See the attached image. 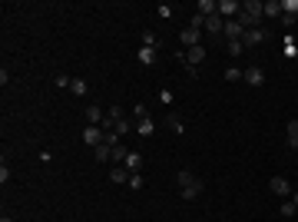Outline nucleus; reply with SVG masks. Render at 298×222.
<instances>
[{"mask_svg": "<svg viewBox=\"0 0 298 222\" xmlns=\"http://www.w3.org/2000/svg\"><path fill=\"white\" fill-rule=\"evenodd\" d=\"M70 93H73V96H83V93H86V83H83V80L76 76L73 83H70Z\"/></svg>", "mask_w": 298, "mask_h": 222, "instance_id": "25", "label": "nucleus"}, {"mask_svg": "<svg viewBox=\"0 0 298 222\" xmlns=\"http://www.w3.org/2000/svg\"><path fill=\"white\" fill-rule=\"evenodd\" d=\"M126 156H130V149L123 146V143H116V146H113V163H126Z\"/></svg>", "mask_w": 298, "mask_h": 222, "instance_id": "22", "label": "nucleus"}, {"mask_svg": "<svg viewBox=\"0 0 298 222\" xmlns=\"http://www.w3.org/2000/svg\"><path fill=\"white\" fill-rule=\"evenodd\" d=\"M130 176H132V172L126 166H113L110 169V179H113V183H130Z\"/></svg>", "mask_w": 298, "mask_h": 222, "instance_id": "17", "label": "nucleus"}, {"mask_svg": "<svg viewBox=\"0 0 298 222\" xmlns=\"http://www.w3.org/2000/svg\"><path fill=\"white\" fill-rule=\"evenodd\" d=\"M130 186H132V189H143V176H139V172H132V176H130Z\"/></svg>", "mask_w": 298, "mask_h": 222, "instance_id": "31", "label": "nucleus"}, {"mask_svg": "<svg viewBox=\"0 0 298 222\" xmlns=\"http://www.w3.org/2000/svg\"><path fill=\"white\" fill-rule=\"evenodd\" d=\"M242 14V3L239 0H219V17L222 20H235Z\"/></svg>", "mask_w": 298, "mask_h": 222, "instance_id": "3", "label": "nucleus"}, {"mask_svg": "<svg viewBox=\"0 0 298 222\" xmlns=\"http://www.w3.org/2000/svg\"><path fill=\"white\" fill-rule=\"evenodd\" d=\"M132 116H139V120H149V106H146V103H136Z\"/></svg>", "mask_w": 298, "mask_h": 222, "instance_id": "30", "label": "nucleus"}, {"mask_svg": "<svg viewBox=\"0 0 298 222\" xmlns=\"http://www.w3.org/2000/svg\"><path fill=\"white\" fill-rule=\"evenodd\" d=\"M70 83H73V80H70V76H63V73L56 76V86H60V90H63V86H70Z\"/></svg>", "mask_w": 298, "mask_h": 222, "instance_id": "32", "label": "nucleus"}, {"mask_svg": "<svg viewBox=\"0 0 298 222\" xmlns=\"http://www.w3.org/2000/svg\"><path fill=\"white\" fill-rule=\"evenodd\" d=\"M0 222H14V219H7V216H3V219H0Z\"/></svg>", "mask_w": 298, "mask_h": 222, "instance_id": "35", "label": "nucleus"}, {"mask_svg": "<svg viewBox=\"0 0 298 222\" xmlns=\"http://www.w3.org/2000/svg\"><path fill=\"white\" fill-rule=\"evenodd\" d=\"M156 14H159V20H169V17H172V7H169V3H159Z\"/></svg>", "mask_w": 298, "mask_h": 222, "instance_id": "29", "label": "nucleus"}, {"mask_svg": "<svg viewBox=\"0 0 298 222\" xmlns=\"http://www.w3.org/2000/svg\"><path fill=\"white\" fill-rule=\"evenodd\" d=\"M222 37H229V40H242V37H245V27L239 23V20H225Z\"/></svg>", "mask_w": 298, "mask_h": 222, "instance_id": "8", "label": "nucleus"}, {"mask_svg": "<svg viewBox=\"0 0 298 222\" xmlns=\"http://www.w3.org/2000/svg\"><path fill=\"white\" fill-rule=\"evenodd\" d=\"M179 43H182V50H192V47H199L202 37H199V30L196 27H186L182 34H179Z\"/></svg>", "mask_w": 298, "mask_h": 222, "instance_id": "4", "label": "nucleus"}, {"mask_svg": "<svg viewBox=\"0 0 298 222\" xmlns=\"http://www.w3.org/2000/svg\"><path fill=\"white\" fill-rule=\"evenodd\" d=\"M265 37H268V30H265V27H252V30H245L242 47H259V43H262Z\"/></svg>", "mask_w": 298, "mask_h": 222, "instance_id": "5", "label": "nucleus"}, {"mask_svg": "<svg viewBox=\"0 0 298 222\" xmlns=\"http://www.w3.org/2000/svg\"><path fill=\"white\" fill-rule=\"evenodd\" d=\"M93 159H96V163H110V159H113V146L99 143V146L93 149Z\"/></svg>", "mask_w": 298, "mask_h": 222, "instance_id": "16", "label": "nucleus"}, {"mask_svg": "<svg viewBox=\"0 0 298 222\" xmlns=\"http://www.w3.org/2000/svg\"><path fill=\"white\" fill-rule=\"evenodd\" d=\"M136 130H139V136H152V133H156V123H152V116H149V120H139V123H136Z\"/></svg>", "mask_w": 298, "mask_h": 222, "instance_id": "18", "label": "nucleus"}, {"mask_svg": "<svg viewBox=\"0 0 298 222\" xmlns=\"http://www.w3.org/2000/svg\"><path fill=\"white\" fill-rule=\"evenodd\" d=\"M292 203H295V209H298V192H292Z\"/></svg>", "mask_w": 298, "mask_h": 222, "instance_id": "34", "label": "nucleus"}, {"mask_svg": "<svg viewBox=\"0 0 298 222\" xmlns=\"http://www.w3.org/2000/svg\"><path fill=\"white\" fill-rule=\"evenodd\" d=\"M196 14L212 17V14H219V3H215V0H199V3H196Z\"/></svg>", "mask_w": 298, "mask_h": 222, "instance_id": "13", "label": "nucleus"}, {"mask_svg": "<svg viewBox=\"0 0 298 222\" xmlns=\"http://www.w3.org/2000/svg\"><path fill=\"white\" fill-rule=\"evenodd\" d=\"M132 130V123L130 120H126V116H123V120H119V123H116V133H119V136H126V133Z\"/></svg>", "mask_w": 298, "mask_h": 222, "instance_id": "28", "label": "nucleus"}, {"mask_svg": "<svg viewBox=\"0 0 298 222\" xmlns=\"http://www.w3.org/2000/svg\"><path fill=\"white\" fill-rule=\"evenodd\" d=\"M205 30H209L212 37H219V34H222V30H225V20L219 17V14H212V17H205Z\"/></svg>", "mask_w": 298, "mask_h": 222, "instance_id": "10", "label": "nucleus"}, {"mask_svg": "<svg viewBox=\"0 0 298 222\" xmlns=\"http://www.w3.org/2000/svg\"><path fill=\"white\" fill-rule=\"evenodd\" d=\"M205 60V47L199 43V47H192V50H186V73L196 76V63H202Z\"/></svg>", "mask_w": 298, "mask_h": 222, "instance_id": "1", "label": "nucleus"}, {"mask_svg": "<svg viewBox=\"0 0 298 222\" xmlns=\"http://www.w3.org/2000/svg\"><path fill=\"white\" fill-rule=\"evenodd\" d=\"M166 123H169V130L176 133V136H182V133H186V123H182V116H179V113H166Z\"/></svg>", "mask_w": 298, "mask_h": 222, "instance_id": "11", "label": "nucleus"}, {"mask_svg": "<svg viewBox=\"0 0 298 222\" xmlns=\"http://www.w3.org/2000/svg\"><path fill=\"white\" fill-rule=\"evenodd\" d=\"M242 14L252 20L255 27H259V20L265 17V3H259V0H245V3H242Z\"/></svg>", "mask_w": 298, "mask_h": 222, "instance_id": "2", "label": "nucleus"}, {"mask_svg": "<svg viewBox=\"0 0 298 222\" xmlns=\"http://www.w3.org/2000/svg\"><path fill=\"white\" fill-rule=\"evenodd\" d=\"M245 83H248V86H262V83H265V70H262V67H248V70H245Z\"/></svg>", "mask_w": 298, "mask_h": 222, "instance_id": "9", "label": "nucleus"}, {"mask_svg": "<svg viewBox=\"0 0 298 222\" xmlns=\"http://www.w3.org/2000/svg\"><path fill=\"white\" fill-rule=\"evenodd\" d=\"M242 70H239V67H229V70H225V80H229V83H239V80H242Z\"/></svg>", "mask_w": 298, "mask_h": 222, "instance_id": "24", "label": "nucleus"}, {"mask_svg": "<svg viewBox=\"0 0 298 222\" xmlns=\"http://www.w3.org/2000/svg\"><path fill=\"white\" fill-rule=\"evenodd\" d=\"M103 139H106V133L99 130V126H86V130H83V143H86V146H99V143H103Z\"/></svg>", "mask_w": 298, "mask_h": 222, "instance_id": "6", "label": "nucleus"}, {"mask_svg": "<svg viewBox=\"0 0 298 222\" xmlns=\"http://www.w3.org/2000/svg\"><path fill=\"white\" fill-rule=\"evenodd\" d=\"M225 50H229V56H239V53H242V40H229Z\"/></svg>", "mask_w": 298, "mask_h": 222, "instance_id": "26", "label": "nucleus"}, {"mask_svg": "<svg viewBox=\"0 0 298 222\" xmlns=\"http://www.w3.org/2000/svg\"><path fill=\"white\" fill-rule=\"evenodd\" d=\"M139 63H143V67H152V63H156V50H149V47H139Z\"/></svg>", "mask_w": 298, "mask_h": 222, "instance_id": "20", "label": "nucleus"}, {"mask_svg": "<svg viewBox=\"0 0 298 222\" xmlns=\"http://www.w3.org/2000/svg\"><path fill=\"white\" fill-rule=\"evenodd\" d=\"M139 47H149V50H159V34H152V30H143V37H139Z\"/></svg>", "mask_w": 298, "mask_h": 222, "instance_id": "14", "label": "nucleus"}, {"mask_svg": "<svg viewBox=\"0 0 298 222\" xmlns=\"http://www.w3.org/2000/svg\"><path fill=\"white\" fill-rule=\"evenodd\" d=\"M268 189H272L275 196H292V183H288L285 176H272V183H268Z\"/></svg>", "mask_w": 298, "mask_h": 222, "instance_id": "7", "label": "nucleus"}, {"mask_svg": "<svg viewBox=\"0 0 298 222\" xmlns=\"http://www.w3.org/2000/svg\"><path fill=\"white\" fill-rule=\"evenodd\" d=\"M103 120H106V113L99 110V106H90V110H86V123H90V126H103Z\"/></svg>", "mask_w": 298, "mask_h": 222, "instance_id": "15", "label": "nucleus"}, {"mask_svg": "<svg viewBox=\"0 0 298 222\" xmlns=\"http://www.w3.org/2000/svg\"><path fill=\"white\" fill-rule=\"evenodd\" d=\"M281 216H285V219H292V216H295L298 209H295V203H292V199H288V203H281V209H279Z\"/></svg>", "mask_w": 298, "mask_h": 222, "instance_id": "27", "label": "nucleus"}, {"mask_svg": "<svg viewBox=\"0 0 298 222\" xmlns=\"http://www.w3.org/2000/svg\"><path fill=\"white\" fill-rule=\"evenodd\" d=\"M159 100H163V103L169 106V103H172V93H169V90H159Z\"/></svg>", "mask_w": 298, "mask_h": 222, "instance_id": "33", "label": "nucleus"}, {"mask_svg": "<svg viewBox=\"0 0 298 222\" xmlns=\"http://www.w3.org/2000/svg\"><path fill=\"white\" fill-rule=\"evenodd\" d=\"M288 146L298 149V120H292V123H288Z\"/></svg>", "mask_w": 298, "mask_h": 222, "instance_id": "23", "label": "nucleus"}, {"mask_svg": "<svg viewBox=\"0 0 298 222\" xmlns=\"http://www.w3.org/2000/svg\"><path fill=\"white\" fill-rule=\"evenodd\" d=\"M123 166L130 169V172H139V166H143V156H139V153H130V156H126V163H123Z\"/></svg>", "mask_w": 298, "mask_h": 222, "instance_id": "19", "label": "nucleus"}, {"mask_svg": "<svg viewBox=\"0 0 298 222\" xmlns=\"http://www.w3.org/2000/svg\"><path fill=\"white\" fill-rule=\"evenodd\" d=\"M176 183H179V189H189V186H196V183H202V179H196L189 169H179L176 172Z\"/></svg>", "mask_w": 298, "mask_h": 222, "instance_id": "12", "label": "nucleus"}, {"mask_svg": "<svg viewBox=\"0 0 298 222\" xmlns=\"http://www.w3.org/2000/svg\"><path fill=\"white\" fill-rule=\"evenodd\" d=\"M265 17H281V0H268V3H265Z\"/></svg>", "mask_w": 298, "mask_h": 222, "instance_id": "21", "label": "nucleus"}]
</instances>
